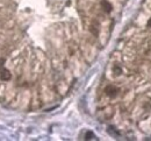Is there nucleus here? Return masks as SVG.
<instances>
[{"label":"nucleus","mask_w":151,"mask_h":141,"mask_svg":"<svg viewBox=\"0 0 151 141\" xmlns=\"http://www.w3.org/2000/svg\"><path fill=\"white\" fill-rule=\"evenodd\" d=\"M105 92H106V95L108 97L115 98L117 96V93H119V89L116 86H114V85H107L106 89H105Z\"/></svg>","instance_id":"1"},{"label":"nucleus","mask_w":151,"mask_h":141,"mask_svg":"<svg viewBox=\"0 0 151 141\" xmlns=\"http://www.w3.org/2000/svg\"><path fill=\"white\" fill-rule=\"evenodd\" d=\"M1 62H2V60L0 61V76H1V80H4V81H9V80H11V72H9L7 69H5V68L2 67Z\"/></svg>","instance_id":"2"},{"label":"nucleus","mask_w":151,"mask_h":141,"mask_svg":"<svg viewBox=\"0 0 151 141\" xmlns=\"http://www.w3.org/2000/svg\"><path fill=\"white\" fill-rule=\"evenodd\" d=\"M101 7H102V9H104L106 13H111L112 9H113L112 4H111L109 1H107V0H102V1H101Z\"/></svg>","instance_id":"3"},{"label":"nucleus","mask_w":151,"mask_h":141,"mask_svg":"<svg viewBox=\"0 0 151 141\" xmlns=\"http://www.w3.org/2000/svg\"><path fill=\"white\" fill-rule=\"evenodd\" d=\"M114 74H115V75H121V72H122V70H121V68H120V67H117V65H115V67H114Z\"/></svg>","instance_id":"4"},{"label":"nucleus","mask_w":151,"mask_h":141,"mask_svg":"<svg viewBox=\"0 0 151 141\" xmlns=\"http://www.w3.org/2000/svg\"><path fill=\"white\" fill-rule=\"evenodd\" d=\"M92 138H94L93 132H87V133H86V135H85V139H86V140H91Z\"/></svg>","instance_id":"5"},{"label":"nucleus","mask_w":151,"mask_h":141,"mask_svg":"<svg viewBox=\"0 0 151 141\" xmlns=\"http://www.w3.org/2000/svg\"><path fill=\"white\" fill-rule=\"evenodd\" d=\"M147 25H148V27H151V18L149 19V21H148V23H147Z\"/></svg>","instance_id":"6"}]
</instances>
